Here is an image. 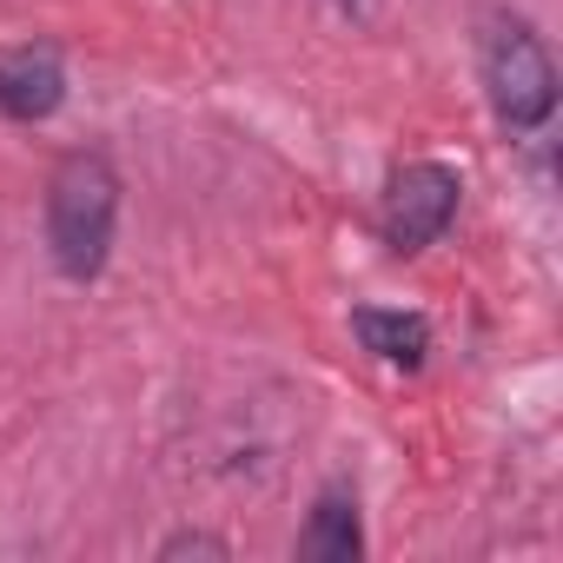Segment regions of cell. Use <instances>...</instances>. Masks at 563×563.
Masks as SVG:
<instances>
[{"instance_id": "6da1fadb", "label": "cell", "mask_w": 563, "mask_h": 563, "mask_svg": "<svg viewBox=\"0 0 563 563\" xmlns=\"http://www.w3.org/2000/svg\"><path fill=\"white\" fill-rule=\"evenodd\" d=\"M113 225H120V173L107 153H67L47 179V252L60 265V278L87 286L107 272L113 252Z\"/></svg>"}, {"instance_id": "7a4b0ae2", "label": "cell", "mask_w": 563, "mask_h": 563, "mask_svg": "<svg viewBox=\"0 0 563 563\" xmlns=\"http://www.w3.org/2000/svg\"><path fill=\"white\" fill-rule=\"evenodd\" d=\"M477 67H484L490 113H497L510 133H537V126H550V113H556V60H550V47L537 41L530 21L497 14V21L484 27Z\"/></svg>"}, {"instance_id": "3957f363", "label": "cell", "mask_w": 563, "mask_h": 563, "mask_svg": "<svg viewBox=\"0 0 563 563\" xmlns=\"http://www.w3.org/2000/svg\"><path fill=\"white\" fill-rule=\"evenodd\" d=\"M457 192L464 179L444 159H411L391 173L385 186V245L391 252H424L444 239V225L457 219Z\"/></svg>"}, {"instance_id": "277c9868", "label": "cell", "mask_w": 563, "mask_h": 563, "mask_svg": "<svg viewBox=\"0 0 563 563\" xmlns=\"http://www.w3.org/2000/svg\"><path fill=\"white\" fill-rule=\"evenodd\" d=\"M67 100V67L54 47H14V54H0V113L34 126L47 113H60Z\"/></svg>"}, {"instance_id": "5b68a950", "label": "cell", "mask_w": 563, "mask_h": 563, "mask_svg": "<svg viewBox=\"0 0 563 563\" xmlns=\"http://www.w3.org/2000/svg\"><path fill=\"white\" fill-rule=\"evenodd\" d=\"M358 550H365L358 497H352L345 484L319 490V504H312V517H306V530H299V556H312V563H352Z\"/></svg>"}, {"instance_id": "8992f818", "label": "cell", "mask_w": 563, "mask_h": 563, "mask_svg": "<svg viewBox=\"0 0 563 563\" xmlns=\"http://www.w3.org/2000/svg\"><path fill=\"white\" fill-rule=\"evenodd\" d=\"M352 332H358V345H365L372 358H385V365H398V372H418L424 352H431V325H424L418 312L358 306V312H352Z\"/></svg>"}, {"instance_id": "52a82bcc", "label": "cell", "mask_w": 563, "mask_h": 563, "mask_svg": "<svg viewBox=\"0 0 563 563\" xmlns=\"http://www.w3.org/2000/svg\"><path fill=\"white\" fill-rule=\"evenodd\" d=\"M159 556H166V563H173V556H232V543L212 537V530H173V537L159 543Z\"/></svg>"}, {"instance_id": "ba28073f", "label": "cell", "mask_w": 563, "mask_h": 563, "mask_svg": "<svg viewBox=\"0 0 563 563\" xmlns=\"http://www.w3.org/2000/svg\"><path fill=\"white\" fill-rule=\"evenodd\" d=\"M339 8H345V14H372V0H339Z\"/></svg>"}]
</instances>
